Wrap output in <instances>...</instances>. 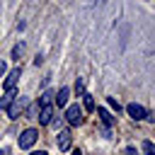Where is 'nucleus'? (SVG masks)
Segmentation results:
<instances>
[{
    "label": "nucleus",
    "instance_id": "f257e3e1",
    "mask_svg": "<svg viewBox=\"0 0 155 155\" xmlns=\"http://www.w3.org/2000/svg\"><path fill=\"white\" fill-rule=\"evenodd\" d=\"M65 121H68L70 126H80V124L85 121V116H82V107H78V104L68 107V109H65Z\"/></svg>",
    "mask_w": 155,
    "mask_h": 155
},
{
    "label": "nucleus",
    "instance_id": "f03ea898",
    "mask_svg": "<svg viewBox=\"0 0 155 155\" xmlns=\"http://www.w3.org/2000/svg\"><path fill=\"white\" fill-rule=\"evenodd\" d=\"M36 138H39V131L36 128H27V131H22L19 133V138H17V143H19V148H31L34 143H36Z\"/></svg>",
    "mask_w": 155,
    "mask_h": 155
},
{
    "label": "nucleus",
    "instance_id": "7ed1b4c3",
    "mask_svg": "<svg viewBox=\"0 0 155 155\" xmlns=\"http://www.w3.org/2000/svg\"><path fill=\"white\" fill-rule=\"evenodd\" d=\"M24 107H27V99H24V97H19V94H17V97H15V99H12V102H10V107H7V109H5V111H7V114H10V119H19V114H22V111H24Z\"/></svg>",
    "mask_w": 155,
    "mask_h": 155
},
{
    "label": "nucleus",
    "instance_id": "20e7f679",
    "mask_svg": "<svg viewBox=\"0 0 155 155\" xmlns=\"http://www.w3.org/2000/svg\"><path fill=\"white\" fill-rule=\"evenodd\" d=\"M126 114H128L133 121H143V119L148 116V109H145L143 104H136V102H131V104L126 107Z\"/></svg>",
    "mask_w": 155,
    "mask_h": 155
},
{
    "label": "nucleus",
    "instance_id": "39448f33",
    "mask_svg": "<svg viewBox=\"0 0 155 155\" xmlns=\"http://www.w3.org/2000/svg\"><path fill=\"white\" fill-rule=\"evenodd\" d=\"M70 143H73V138H70V131H61V133H58V138H56V145H58V150H70Z\"/></svg>",
    "mask_w": 155,
    "mask_h": 155
},
{
    "label": "nucleus",
    "instance_id": "423d86ee",
    "mask_svg": "<svg viewBox=\"0 0 155 155\" xmlns=\"http://www.w3.org/2000/svg\"><path fill=\"white\" fill-rule=\"evenodd\" d=\"M17 80H19V68H15V70H10L7 73V78H5V92L7 90H15V85H17Z\"/></svg>",
    "mask_w": 155,
    "mask_h": 155
},
{
    "label": "nucleus",
    "instance_id": "0eeeda50",
    "mask_svg": "<svg viewBox=\"0 0 155 155\" xmlns=\"http://www.w3.org/2000/svg\"><path fill=\"white\" fill-rule=\"evenodd\" d=\"M68 97H70V90H68V87H61V90H58V94H53V104L61 109V107H65Z\"/></svg>",
    "mask_w": 155,
    "mask_h": 155
},
{
    "label": "nucleus",
    "instance_id": "6e6552de",
    "mask_svg": "<svg viewBox=\"0 0 155 155\" xmlns=\"http://www.w3.org/2000/svg\"><path fill=\"white\" fill-rule=\"evenodd\" d=\"M53 119V107H39V124H48Z\"/></svg>",
    "mask_w": 155,
    "mask_h": 155
},
{
    "label": "nucleus",
    "instance_id": "1a4fd4ad",
    "mask_svg": "<svg viewBox=\"0 0 155 155\" xmlns=\"http://www.w3.org/2000/svg\"><path fill=\"white\" fill-rule=\"evenodd\" d=\"M97 114H99V119H102V124H104L107 128H111V126H114V116H111L104 107H97Z\"/></svg>",
    "mask_w": 155,
    "mask_h": 155
},
{
    "label": "nucleus",
    "instance_id": "9d476101",
    "mask_svg": "<svg viewBox=\"0 0 155 155\" xmlns=\"http://www.w3.org/2000/svg\"><path fill=\"white\" fill-rule=\"evenodd\" d=\"M15 97H17V92H15V90H7V92H5V97L0 99V109H7V107H10V102H12Z\"/></svg>",
    "mask_w": 155,
    "mask_h": 155
},
{
    "label": "nucleus",
    "instance_id": "9b49d317",
    "mask_svg": "<svg viewBox=\"0 0 155 155\" xmlns=\"http://www.w3.org/2000/svg\"><path fill=\"white\" fill-rule=\"evenodd\" d=\"M51 104H53V92L46 90V92L39 97V107H51Z\"/></svg>",
    "mask_w": 155,
    "mask_h": 155
},
{
    "label": "nucleus",
    "instance_id": "f8f14e48",
    "mask_svg": "<svg viewBox=\"0 0 155 155\" xmlns=\"http://www.w3.org/2000/svg\"><path fill=\"white\" fill-rule=\"evenodd\" d=\"M82 107H85L87 111H94V99H92V94H82Z\"/></svg>",
    "mask_w": 155,
    "mask_h": 155
},
{
    "label": "nucleus",
    "instance_id": "ddd939ff",
    "mask_svg": "<svg viewBox=\"0 0 155 155\" xmlns=\"http://www.w3.org/2000/svg\"><path fill=\"white\" fill-rule=\"evenodd\" d=\"M143 153H145V155H155V145H153V140H143Z\"/></svg>",
    "mask_w": 155,
    "mask_h": 155
},
{
    "label": "nucleus",
    "instance_id": "4468645a",
    "mask_svg": "<svg viewBox=\"0 0 155 155\" xmlns=\"http://www.w3.org/2000/svg\"><path fill=\"white\" fill-rule=\"evenodd\" d=\"M22 51H24V44H17V46L12 48V58H19V56H22Z\"/></svg>",
    "mask_w": 155,
    "mask_h": 155
},
{
    "label": "nucleus",
    "instance_id": "2eb2a0df",
    "mask_svg": "<svg viewBox=\"0 0 155 155\" xmlns=\"http://www.w3.org/2000/svg\"><path fill=\"white\" fill-rule=\"evenodd\" d=\"M107 104H109L111 109H116V111L121 109V107H119V102H116V97H107Z\"/></svg>",
    "mask_w": 155,
    "mask_h": 155
},
{
    "label": "nucleus",
    "instance_id": "dca6fc26",
    "mask_svg": "<svg viewBox=\"0 0 155 155\" xmlns=\"http://www.w3.org/2000/svg\"><path fill=\"white\" fill-rule=\"evenodd\" d=\"M75 92H78V94H85V85H82V80L75 82Z\"/></svg>",
    "mask_w": 155,
    "mask_h": 155
},
{
    "label": "nucleus",
    "instance_id": "f3484780",
    "mask_svg": "<svg viewBox=\"0 0 155 155\" xmlns=\"http://www.w3.org/2000/svg\"><path fill=\"white\" fill-rule=\"evenodd\" d=\"M5 73H7V68H5V63H2V61H0V78H2V75H5Z\"/></svg>",
    "mask_w": 155,
    "mask_h": 155
},
{
    "label": "nucleus",
    "instance_id": "a211bd4d",
    "mask_svg": "<svg viewBox=\"0 0 155 155\" xmlns=\"http://www.w3.org/2000/svg\"><path fill=\"white\" fill-rule=\"evenodd\" d=\"M31 155H48V153H44V150H34Z\"/></svg>",
    "mask_w": 155,
    "mask_h": 155
},
{
    "label": "nucleus",
    "instance_id": "6ab92c4d",
    "mask_svg": "<svg viewBox=\"0 0 155 155\" xmlns=\"http://www.w3.org/2000/svg\"><path fill=\"white\" fill-rule=\"evenodd\" d=\"M73 155H82V153H80V150H73Z\"/></svg>",
    "mask_w": 155,
    "mask_h": 155
},
{
    "label": "nucleus",
    "instance_id": "aec40b11",
    "mask_svg": "<svg viewBox=\"0 0 155 155\" xmlns=\"http://www.w3.org/2000/svg\"><path fill=\"white\" fill-rule=\"evenodd\" d=\"M0 155H7V153H5V150H0Z\"/></svg>",
    "mask_w": 155,
    "mask_h": 155
}]
</instances>
